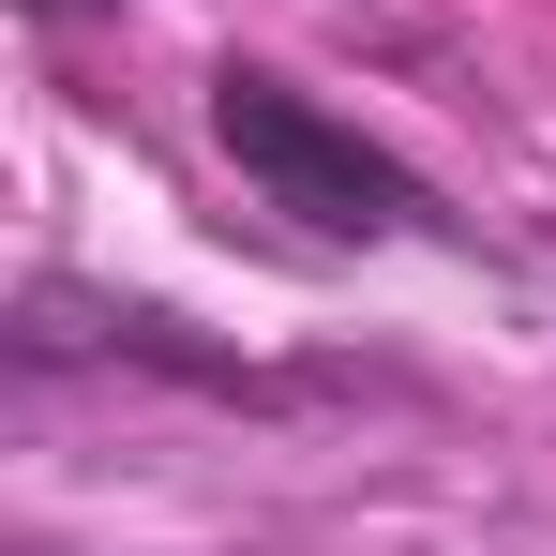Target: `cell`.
<instances>
[{"label":"cell","mask_w":556,"mask_h":556,"mask_svg":"<svg viewBox=\"0 0 556 556\" xmlns=\"http://www.w3.org/2000/svg\"><path fill=\"white\" fill-rule=\"evenodd\" d=\"M211 136H226V166L271 195V211H301L316 241H406L437 195L406 181L376 136H346L331 105H301L286 76H256V61H226L211 76Z\"/></svg>","instance_id":"1"},{"label":"cell","mask_w":556,"mask_h":556,"mask_svg":"<svg viewBox=\"0 0 556 556\" xmlns=\"http://www.w3.org/2000/svg\"><path fill=\"white\" fill-rule=\"evenodd\" d=\"M15 15H46V30H61V15H91V0H15Z\"/></svg>","instance_id":"2"}]
</instances>
